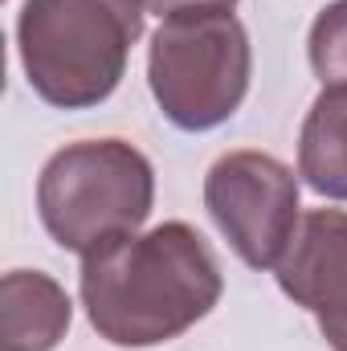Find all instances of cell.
Instances as JSON below:
<instances>
[{
    "label": "cell",
    "instance_id": "obj_10",
    "mask_svg": "<svg viewBox=\"0 0 347 351\" xmlns=\"http://www.w3.org/2000/svg\"><path fill=\"white\" fill-rule=\"evenodd\" d=\"M143 4L160 21L172 16V12H184V8H237V0H143Z\"/></svg>",
    "mask_w": 347,
    "mask_h": 351
},
{
    "label": "cell",
    "instance_id": "obj_3",
    "mask_svg": "<svg viewBox=\"0 0 347 351\" xmlns=\"http://www.w3.org/2000/svg\"><path fill=\"white\" fill-rule=\"evenodd\" d=\"M156 204L152 160L123 139H82L66 143L45 160L37 176V213L45 233L82 254L139 233Z\"/></svg>",
    "mask_w": 347,
    "mask_h": 351
},
{
    "label": "cell",
    "instance_id": "obj_8",
    "mask_svg": "<svg viewBox=\"0 0 347 351\" xmlns=\"http://www.w3.org/2000/svg\"><path fill=\"white\" fill-rule=\"evenodd\" d=\"M298 176L331 200H347V86H323L298 131Z\"/></svg>",
    "mask_w": 347,
    "mask_h": 351
},
{
    "label": "cell",
    "instance_id": "obj_4",
    "mask_svg": "<svg viewBox=\"0 0 347 351\" xmlns=\"http://www.w3.org/2000/svg\"><path fill=\"white\" fill-rule=\"evenodd\" d=\"M254 49L233 8H184L160 21L147 82L160 114L180 131H213L250 94Z\"/></svg>",
    "mask_w": 347,
    "mask_h": 351
},
{
    "label": "cell",
    "instance_id": "obj_1",
    "mask_svg": "<svg viewBox=\"0 0 347 351\" xmlns=\"http://www.w3.org/2000/svg\"><path fill=\"white\" fill-rule=\"evenodd\" d=\"M90 327L115 348H156L196 327L225 290L208 241L168 221L115 237L82 258L78 274Z\"/></svg>",
    "mask_w": 347,
    "mask_h": 351
},
{
    "label": "cell",
    "instance_id": "obj_5",
    "mask_svg": "<svg viewBox=\"0 0 347 351\" xmlns=\"http://www.w3.org/2000/svg\"><path fill=\"white\" fill-rule=\"evenodd\" d=\"M204 208L250 269H278L298 229V180L270 152H225L204 176Z\"/></svg>",
    "mask_w": 347,
    "mask_h": 351
},
{
    "label": "cell",
    "instance_id": "obj_6",
    "mask_svg": "<svg viewBox=\"0 0 347 351\" xmlns=\"http://www.w3.org/2000/svg\"><path fill=\"white\" fill-rule=\"evenodd\" d=\"M278 286L315 315L331 351H347V213L315 208L278 262Z\"/></svg>",
    "mask_w": 347,
    "mask_h": 351
},
{
    "label": "cell",
    "instance_id": "obj_7",
    "mask_svg": "<svg viewBox=\"0 0 347 351\" xmlns=\"http://www.w3.org/2000/svg\"><path fill=\"white\" fill-rule=\"evenodd\" d=\"M74 319L70 294L41 269H8L0 282V351H53Z\"/></svg>",
    "mask_w": 347,
    "mask_h": 351
},
{
    "label": "cell",
    "instance_id": "obj_2",
    "mask_svg": "<svg viewBox=\"0 0 347 351\" xmlns=\"http://www.w3.org/2000/svg\"><path fill=\"white\" fill-rule=\"evenodd\" d=\"M143 0H25L16 49L37 98L62 110L106 102L143 37Z\"/></svg>",
    "mask_w": 347,
    "mask_h": 351
},
{
    "label": "cell",
    "instance_id": "obj_9",
    "mask_svg": "<svg viewBox=\"0 0 347 351\" xmlns=\"http://www.w3.org/2000/svg\"><path fill=\"white\" fill-rule=\"evenodd\" d=\"M311 70L323 86H347V0H331L307 37Z\"/></svg>",
    "mask_w": 347,
    "mask_h": 351
}]
</instances>
